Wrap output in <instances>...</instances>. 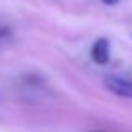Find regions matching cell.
I'll return each mask as SVG.
<instances>
[{
	"instance_id": "obj_3",
	"label": "cell",
	"mask_w": 132,
	"mask_h": 132,
	"mask_svg": "<svg viewBox=\"0 0 132 132\" xmlns=\"http://www.w3.org/2000/svg\"><path fill=\"white\" fill-rule=\"evenodd\" d=\"M102 2H104V3H107V5H116L119 0H102Z\"/></svg>"
},
{
	"instance_id": "obj_2",
	"label": "cell",
	"mask_w": 132,
	"mask_h": 132,
	"mask_svg": "<svg viewBox=\"0 0 132 132\" xmlns=\"http://www.w3.org/2000/svg\"><path fill=\"white\" fill-rule=\"evenodd\" d=\"M90 57L95 64L105 65L110 59V44L105 37H100L94 42L92 48H90Z\"/></svg>"
},
{
	"instance_id": "obj_1",
	"label": "cell",
	"mask_w": 132,
	"mask_h": 132,
	"mask_svg": "<svg viewBox=\"0 0 132 132\" xmlns=\"http://www.w3.org/2000/svg\"><path fill=\"white\" fill-rule=\"evenodd\" d=\"M104 85L112 94L122 97V99H132V79L124 75H105Z\"/></svg>"
}]
</instances>
